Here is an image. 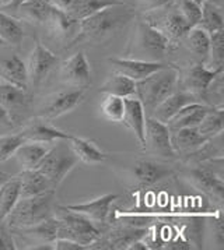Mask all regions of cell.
I'll list each match as a JSON object with an SVG mask.
<instances>
[{"mask_svg": "<svg viewBox=\"0 0 224 250\" xmlns=\"http://www.w3.org/2000/svg\"><path fill=\"white\" fill-rule=\"evenodd\" d=\"M24 143H25V139L22 137L21 133L0 136V164L14 157V152Z\"/></svg>", "mask_w": 224, "mask_h": 250, "instance_id": "cell-40", "label": "cell"}, {"mask_svg": "<svg viewBox=\"0 0 224 250\" xmlns=\"http://www.w3.org/2000/svg\"><path fill=\"white\" fill-rule=\"evenodd\" d=\"M108 63L111 64L112 70L115 73L123 74L133 81L143 80L150 74L168 66V63L165 62H146L129 58H110Z\"/></svg>", "mask_w": 224, "mask_h": 250, "instance_id": "cell-21", "label": "cell"}, {"mask_svg": "<svg viewBox=\"0 0 224 250\" xmlns=\"http://www.w3.org/2000/svg\"><path fill=\"white\" fill-rule=\"evenodd\" d=\"M123 125L133 131L139 144L144 147V125H146V113L143 109L140 101L136 97L125 98V110H123L122 119Z\"/></svg>", "mask_w": 224, "mask_h": 250, "instance_id": "cell-25", "label": "cell"}, {"mask_svg": "<svg viewBox=\"0 0 224 250\" xmlns=\"http://www.w3.org/2000/svg\"><path fill=\"white\" fill-rule=\"evenodd\" d=\"M56 228H58V220L55 215L49 217L48 220L42 221L40 224L25 227V228H13L11 233L13 236H19L24 240H28L34 245H41V243H51L56 240ZM31 248V246H30Z\"/></svg>", "mask_w": 224, "mask_h": 250, "instance_id": "cell-22", "label": "cell"}, {"mask_svg": "<svg viewBox=\"0 0 224 250\" xmlns=\"http://www.w3.org/2000/svg\"><path fill=\"white\" fill-rule=\"evenodd\" d=\"M170 1L171 0H136L134 9L137 11V14H143V13H147V11L160 9L165 4H168Z\"/></svg>", "mask_w": 224, "mask_h": 250, "instance_id": "cell-43", "label": "cell"}, {"mask_svg": "<svg viewBox=\"0 0 224 250\" xmlns=\"http://www.w3.org/2000/svg\"><path fill=\"white\" fill-rule=\"evenodd\" d=\"M55 217L58 220L56 239L74 240L89 250V246L101 233V228L98 225H95L82 214L67 210L63 206H56Z\"/></svg>", "mask_w": 224, "mask_h": 250, "instance_id": "cell-5", "label": "cell"}, {"mask_svg": "<svg viewBox=\"0 0 224 250\" xmlns=\"http://www.w3.org/2000/svg\"><path fill=\"white\" fill-rule=\"evenodd\" d=\"M4 45H7V43H6L4 41H3V40H1V38H0V48H3Z\"/></svg>", "mask_w": 224, "mask_h": 250, "instance_id": "cell-51", "label": "cell"}, {"mask_svg": "<svg viewBox=\"0 0 224 250\" xmlns=\"http://www.w3.org/2000/svg\"><path fill=\"white\" fill-rule=\"evenodd\" d=\"M55 9L56 7L49 0H24L13 11L19 20L30 21L37 25H45Z\"/></svg>", "mask_w": 224, "mask_h": 250, "instance_id": "cell-23", "label": "cell"}, {"mask_svg": "<svg viewBox=\"0 0 224 250\" xmlns=\"http://www.w3.org/2000/svg\"><path fill=\"white\" fill-rule=\"evenodd\" d=\"M84 98H86L84 88L69 87L67 90L53 92L42 102L35 116L49 120V122L58 119L66 113H70L71 110H74L77 106H80Z\"/></svg>", "mask_w": 224, "mask_h": 250, "instance_id": "cell-9", "label": "cell"}, {"mask_svg": "<svg viewBox=\"0 0 224 250\" xmlns=\"http://www.w3.org/2000/svg\"><path fill=\"white\" fill-rule=\"evenodd\" d=\"M119 199L118 194H104L100 196L97 199H94L91 201H87V203H82V204H67V206H63L66 207L67 210L76 211L79 214L84 215L86 218L94 222L95 225H98L100 228H102L107 225L108 218H110V214H111V206L115 201Z\"/></svg>", "mask_w": 224, "mask_h": 250, "instance_id": "cell-20", "label": "cell"}, {"mask_svg": "<svg viewBox=\"0 0 224 250\" xmlns=\"http://www.w3.org/2000/svg\"><path fill=\"white\" fill-rule=\"evenodd\" d=\"M147 230V228H139L134 225L104 227L100 236L89 246V250H128L134 240L144 238Z\"/></svg>", "mask_w": 224, "mask_h": 250, "instance_id": "cell-10", "label": "cell"}, {"mask_svg": "<svg viewBox=\"0 0 224 250\" xmlns=\"http://www.w3.org/2000/svg\"><path fill=\"white\" fill-rule=\"evenodd\" d=\"M178 90V67L170 64L143 80L136 81V98L140 101L146 116H152L154 109Z\"/></svg>", "mask_w": 224, "mask_h": 250, "instance_id": "cell-3", "label": "cell"}, {"mask_svg": "<svg viewBox=\"0 0 224 250\" xmlns=\"http://www.w3.org/2000/svg\"><path fill=\"white\" fill-rule=\"evenodd\" d=\"M209 35L217 31L224 30V16L222 4H217L212 0H204L201 3V17L196 24Z\"/></svg>", "mask_w": 224, "mask_h": 250, "instance_id": "cell-30", "label": "cell"}, {"mask_svg": "<svg viewBox=\"0 0 224 250\" xmlns=\"http://www.w3.org/2000/svg\"><path fill=\"white\" fill-rule=\"evenodd\" d=\"M58 63H59L58 55L53 53L51 49H48L41 41L35 40L34 49L31 50L28 60L25 63L28 90H38Z\"/></svg>", "mask_w": 224, "mask_h": 250, "instance_id": "cell-11", "label": "cell"}, {"mask_svg": "<svg viewBox=\"0 0 224 250\" xmlns=\"http://www.w3.org/2000/svg\"><path fill=\"white\" fill-rule=\"evenodd\" d=\"M20 179V197H31L44 191L56 190V188L37 169L21 170L17 175Z\"/></svg>", "mask_w": 224, "mask_h": 250, "instance_id": "cell-28", "label": "cell"}, {"mask_svg": "<svg viewBox=\"0 0 224 250\" xmlns=\"http://www.w3.org/2000/svg\"><path fill=\"white\" fill-rule=\"evenodd\" d=\"M222 71L209 70L202 62H195L188 67H178V90L189 92L204 104V94L214 77Z\"/></svg>", "mask_w": 224, "mask_h": 250, "instance_id": "cell-13", "label": "cell"}, {"mask_svg": "<svg viewBox=\"0 0 224 250\" xmlns=\"http://www.w3.org/2000/svg\"><path fill=\"white\" fill-rule=\"evenodd\" d=\"M55 196L56 190H48L31 197H20L3 221L4 225L10 229L25 228L48 220L55 215Z\"/></svg>", "mask_w": 224, "mask_h": 250, "instance_id": "cell-4", "label": "cell"}, {"mask_svg": "<svg viewBox=\"0 0 224 250\" xmlns=\"http://www.w3.org/2000/svg\"><path fill=\"white\" fill-rule=\"evenodd\" d=\"M122 1L119 0H73L71 4L66 9V11L71 19L82 21L83 19L91 16L104 7H108L112 4H119Z\"/></svg>", "mask_w": 224, "mask_h": 250, "instance_id": "cell-36", "label": "cell"}, {"mask_svg": "<svg viewBox=\"0 0 224 250\" xmlns=\"http://www.w3.org/2000/svg\"><path fill=\"white\" fill-rule=\"evenodd\" d=\"M0 38L13 48H20L24 40V28L19 19L0 9Z\"/></svg>", "mask_w": 224, "mask_h": 250, "instance_id": "cell-35", "label": "cell"}, {"mask_svg": "<svg viewBox=\"0 0 224 250\" xmlns=\"http://www.w3.org/2000/svg\"><path fill=\"white\" fill-rule=\"evenodd\" d=\"M20 133L25 141H34L42 144H53L59 140H70L73 136L70 133L59 130L58 127L52 126L49 120L42 119L38 116L27 120Z\"/></svg>", "mask_w": 224, "mask_h": 250, "instance_id": "cell-19", "label": "cell"}, {"mask_svg": "<svg viewBox=\"0 0 224 250\" xmlns=\"http://www.w3.org/2000/svg\"><path fill=\"white\" fill-rule=\"evenodd\" d=\"M185 176L195 188L203 191L206 196L222 206L224 199L223 162L217 164L216 168H212L209 160L202 161L199 164H191Z\"/></svg>", "mask_w": 224, "mask_h": 250, "instance_id": "cell-8", "label": "cell"}, {"mask_svg": "<svg viewBox=\"0 0 224 250\" xmlns=\"http://www.w3.org/2000/svg\"><path fill=\"white\" fill-rule=\"evenodd\" d=\"M136 17V9L126 3L104 7L79 22V35L74 45L79 42L102 45L128 27Z\"/></svg>", "mask_w": 224, "mask_h": 250, "instance_id": "cell-1", "label": "cell"}, {"mask_svg": "<svg viewBox=\"0 0 224 250\" xmlns=\"http://www.w3.org/2000/svg\"><path fill=\"white\" fill-rule=\"evenodd\" d=\"M59 79L65 85L74 87V88L86 90L91 84V66L83 50L73 53L67 59L62 62L61 69H59Z\"/></svg>", "mask_w": 224, "mask_h": 250, "instance_id": "cell-14", "label": "cell"}, {"mask_svg": "<svg viewBox=\"0 0 224 250\" xmlns=\"http://www.w3.org/2000/svg\"><path fill=\"white\" fill-rule=\"evenodd\" d=\"M49 1H51L55 7H58V9H61V10H66V9L70 6L73 0H49Z\"/></svg>", "mask_w": 224, "mask_h": 250, "instance_id": "cell-46", "label": "cell"}, {"mask_svg": "<svg viewBox=\"0 0 224 250\" xmlns=\"http://www.w3.org/2000/svg\"><path fill=\"white\" fill-rule=\"evenodd\" d=\"M209 108L210 105L203 102L189 104L183 106L181 110H178L165 125L168 126L170 131L183 129V127H196L201 123V120L203 119L204 113L209 110Z\"/></svg>", "mask_w": 224, "mask_h": 250, "instance_id": "cell-27", "label": "cell"}, {"mask_svg": "<svg viewBox=\"0 0 224 250\" xmlns=\"http://www.w3.org/2000/svg\"><path fill=\"white\" fill-rule=\"evenodd\" d=\"M140 17L156 30L160 31L164 37L171 42L174 49L178 46V43L181 42L186 31L191 28L181 16V13L177 10L173 1H170L168 4H165L160 9L143 13L140 14Z\"/></svg>", "mask_w": 224, "mask_h": 250, "instance_id": "cell-7", "label": "cell"}, {"mask_svg": "<svg viewBox=\"0 0 224 250\" xmlns=\"http://www.w3.org/2000/svg\"><path fill=\"white\" fill-rule=\"evenodd\" d=\"M195 1L201 4V3H202V1H204V0H195ZM212 1H214V3H217V4H222V0H212Z\"/></svg>", "mask_w": 224, "mask_h": 250, "instance_id": "cell-50", "label": "cell"}, {"mask_svg": "<svg viewBox=\"0 0 224 250\" xmlns=\"http://www.w3.org/2000/svg\"><path fill=\"white\" fill-rule=\"evenodd\" d=\"M125 110V98L105 94V98L101 101L100 112L102 118L110 122H121Z\"/></svg>", "mask_w": 224, "mask_h": 250, "instance_id": "cell-39", "label": "cell"}, {"mask_svg": "<svg viewBox=\"0 0 224 250\" xmlns=\"http://www.w3.org/2000/svg\"><path fill=\"white\" fill-rule=\"evenodd\" d=\"M16 239L11 233V230L4 225V222H0V250H16Z\"/></svg>", "mask_w": 224, "mask_h": 250, "instance_id": "cell-42", "label": "cell"}, {"mask_svg": "<svg viewBox=\"0 0 224 250\" xmlns=\"http://www.w3.org/2000/svg\"><path fill=\"white\" fill-rule=\"evenodd\" d=\"M207 139L202 136L196 127H183L178 130L171 131V146L177 155H186L194 151L202 148L207 141Z\"/></svg>", "mask_w": 224, "mask_h": 250, "instance_id": "cell-24", "label": "cell"}, {"mask_svg": "<svg viewBox=\"0 0 224 250\" xmlns=\"http://www.w3.org/2000/svg\"><path fill=\"white\" fill-rule=\"evenodd\" d=\"M143 150L161 160H174L177 157L171 146V131L165 123L146 116Z\"/></svg>", "mask_w": 224, "mask_h": 250, "instance_id": "cell-12", "label": "cell"}, {"mask_svg": "<svg viewBox=\"0 0 224 250\" xmlns=\"http://www.w3.org/2000/svg\"><path fill=\"white\" fill-rule=\"evenodd\" d=\"M11 48L13 46L10 45H4L3 48H0V80L28 90L25 62Z\"/></svg>", "mask_w": 224, "mask_h": 250, "instance_id": "cell-17", "label": "cell"}, {"mask_svg": "<svg viewBox=\"0 0 224 250\" xmlns=\"http://www.w3.org/2000/svg\"><path fill=\"white\" fill-rule=\"evenodd\" d=\"M53 250H87V248L74 240L56 239L53 242Z\"/></svg>", "mask_w": 224, "mask_h": 250, "instance_id": "cell-44", "label": "cell"}, {"mask_svg": "<svg viewBox=\"0 0 224 250\" xmlns=\"http://www.w3.org/2000/svg\"><path fill=\"white\" fill-rule=\"evenodd\" d=\"M11 1H13V0H0V9H1V10H6V9L11 4Z\"/></svg>", "mask_w": 224, "mask_h": 250, "instance_id": "cell-47", "label": "cell"}, {"mask_svg": "<svg viewBox=\"0 0 224 250\" xmlns=\"http://www.w3.org/2000/svg\"><path fill=\"white\" fill-rule=\"evenodd\" d=\"M69 146H70L71 151L74 152V155L79 158V161H82L84 164L97 165V164H102L107 160V154L92 140L71 136V139L69 140Z\"/></svg>", "mask_w": 224, "mask_h": 250, "instance_id": "cell-29", "label": "cell"}, {"mask_svg": "<svg viewBox=\"0 0 224 250\" xmlns=\"http://www.w3.org/2000/svg\"><path fill=\"white\" fill-rule=\"evenodd\" d=\"M69 140H59L52 144L48 152L42 157L35 169L40 170L55 188H58L79 162V158L71 151Z\"/></svg>", "mask_w": 224, "mask_h": 250, "instance_id": "cell-6", "label": "cell"}, {"mask_svg": "<svg viewBox=\"0 0 224 250\" xmlns=\"http://www.w3.org/2000/svg\"><path fill=\"white\" fill-rule=\"evenodd\" d=\"M49 148L51 146H46L42 143L25 141L14 152V157L21 167V170L35 169L40 161L42 160V157L48 152Z\"/></svg>", "mask_w": 224, "mask_h": 250, "instance_id": "cell-32", "label": "cell"}, {"mask_svg": "<svg viewBox=\"0 0 224 250\" xmlns=\"http://www.w3.org/2000/svg\"><path fill=\"white\" fill-rule=\"evenodd\" d=\"M179 43H182L186 50L191 52L195 58H198L199 62H203L210 48V35L201 27L195 25L186 31Z\"/></svg>", "mask_w": 224, "mask_h": 250, "instance_id": "cell-31", "label": "cell"}, {"mask_svg": "<svg viewBox=\"0 0 224 250\" xmlns=\"http://www.w3.org/2000/svg\"><path fill=\"white\" fill-rule=\"evenodd\" d=\"M0 105L9 113L13 125L16 126L25 120L30 110V91L6 81H0Z\"/></svg>", "mask_w": 224, "mask_h": 250, "instance_id": "cell-16", "label": "cell"}, {"mask_svg": "<svg viewBox=\"0 0 224 250\" xmlns=\"http://www.w3.org/2000/svg\"><path fill=\"white\" fill-rule=\"evenodd\" d=\"M209 70L223 71L224 69V30L210 35V48L202 62Z\"/></svg>", "mask_w": 224, "mask_h": 250, "instance_id": "cell-38", "label": "cell"}, {"mask_svg": "<svg viewBox=\"0 0 224 250\" xmlns=\"http://www.w3.org/2000/svg\"><path fill=\"white\" fill-rule=\"evenodd\" d=\"M194 102H202V101L192 94H189V92L177 90L154 109L152 118L157 119L158 122L167 123L178 110H181L183 106L194 104Z\"/></svg>", "mask_w": 224, "mask_h": 250, "instance_id": "cell-26", "label": "cell"}, {"mask_svg": "<svg viewBox=\"0 0 224 250\" xmlns=\"http://www.w3.org/2000/svg\"><path fill=\"white\" fill-rule=\"evenodd\" d=\"M175 175L173 165L157 158H140L133 164L131 178L137 186L149 188Z\"/></svg>", "mask_w": 224, "mask_h": 250, "instance_id": "cell-15", "label": "cell"}, {"mask_svg": "<svg viewBox=\"0 0 224 250\" xmlns=\"http://www.w3.org/2000/svg\"><path fill=\"white\" fill-rule=\"evenodd\" d=\"M0 126L1 127H13V122H11L9 113L6 112V109L0 105Z\"/></svg>", "mask_w": 224, "mask_h": 250, "instance_id": "cell-45", "label": "cell"}, {"mask_svg": "<svg viewBox=\"0 0 224 250\" xmlns=\"http://www.w3.org/2000/svg\"><path fill=\"white\" fill-rule=\"evenodd\" d=\"M20 199V179L10 176L0 186V222H3L14 204Z\"/></svg>", "mask_w": 224, "mask_h": 250, "instance_id": "cell-37", "label": "cell"}, {"mask_svg": "<svg viewBox=\"0 0 224 250\" xmlns=\"http://www.w3.org/2000/svg\"><path fill=\"white\" fill-rule=\"evenodd\" d=\"M173 49L171 42L160 31L147 24L142 17H136L133 32L125 49L123 58L146 62H164L167 55Z\"/></svg>", "mask_w": 224, "mask_h": 250, "instance_id": "cell-2", "label": "cell"}, {"mask_svg": "<svg viewBox=\"0 0 224 250\" xmlns=\"http://www.w3.org/2000/svg\"><path fill=\"white\" fill-rule=\"evenodd\" d=\"M198 131L207 137V139H216L222 136L224 129V106H210L209 110L204 113L203 119L196 126Z\"/></svg>", "mask_w": 224, "mask_h": 250, "instance_id": "cell-34", "label": "cell"}, {"mask_svg": "<svg viewBox=\"0 0 224 250\" xmlns=\"http://www.w3.org/2000/svg\"><path fill=\"white\" fill-rule=\"evenodd\" d=\"M119 1H122V3H126V4H131L134 7V4H136V0H119Z\"/></svg>", "mask_w": 224, "mask_h": 250, "instance_id": "cell-49", "label": "cell"}, {"mask_svg": "<svg viewBox=\"0 0 224 250\" xmlns=\"http://www.w3.org/2000/svg\"><path fill=\"white\" fill-rule=\"evenodd\" d=\"M79 22L80 21L71 19L66 11L55 9L51 19L44 25L52 40L66 45V48L74 46V42L79 35Z\"/></svg>", "mask_w": 224, "mask_h": 250, "instance_id": "cell-18", "label": "cell"}, {"mask_svg": "<svg viewBox=\"0 0 224 250\" xmlns=\"http://www.w3.org/2000/svg\"><path fill=\"white\" fill-rule=\"evenodd\" d=\"M9 178H10V175H7V173H4V172L0 170V186H1L6 180L9 179Z\"/></svg>", "mask_w": 224, "mask_h": 250, "instance_id": "cell-48", "label": "cell"}, {"mask_svg": "<svg viewBox=\"0 0 224 250\" xmlns=\"http://www.w3.org/2000/svg\"><path fill=\"white\" fill-rule=\"evenodd\" d=\"M177 10L181 13L188 25L192 28L198 24L201 17V4L195 0H171Z\"/></svg>", "mask_w": 224, "mask_h": 250, "instance_id": "cell-41", "label": "cell"}, {"mask_svg": "<svg viewBox=\"0 0 224 250\" xmlns=\"http://www.w3.org/2000/svg\"><path fill=\"white\" fill-rule=\"evenodd\" d=\"M100 92L116 95L121 98H132L136 97V81L113 71L100 87Z\"/></svg>", "mask_w": 224, "mask_h": 250, "instance_id": "cell-33", "label": "cell"}]
</instances>
